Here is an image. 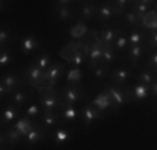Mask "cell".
Instances as JSON below:
<instances>
[{
    "label": "cell",
    "instance_id": "obj_1",
    "mask_svg": "<svg viewBox=\"0 0 157 150\" xmlns=\"http://www.w3.org/2000/svg\"><path fill=\"white\" fill-rule=\"evenodd\" d=\"M39 103L44 112H55L60 108L62 100H60V90L50 88V87H42L39 88Z\"/></svg>",
    "mask_w": 157,
    "mask_h": 150
},
{
    "label": "cell",
    "instance_id": "obj_2",
    "mask_svg": "<svg viewBox=\"0 0 157 150\" xmlns=\"http://www.w3.org/2000/svg\"><path fill=\"white\" fill-rule=\"evenodd\" d=\"M109 92L110 99H112V103H114V112H119L125 103H130L132 102V90L129 87H115L112 84H107L104 87Z\"/></svg>",
    "mask_w": 157,
    "mask_h": 150
},
{
    "label": "cell",
    "instance_id": "obj_3",
    "mask_svg": "<svg viewBox=\"0 0 157 150\" xmlns=\"http://www.w3.org/2000/svg\"><path fill=\"white\" fill-rule=\"evenodd\" d=\"M60 100L65 105H75L85 100V88L82 84H67L60 90Z\"/></svg>",
    "mask_w": 157,
    "mask_h": 150
},
{
    "label": "cell",
    "instance_id": "obj_4",
    "mask_svg": "<svg viewBox=\"0 0 157 150\" xmlns=\"http://www.w3.org/2000/svg\"><path fill=\"white\" fill-rule=\"evenodd\" d=\"M102 40L99 39V33L97 30H92L90 32V42H89V52H87V62L89 67H95L99 63H102Z\"/></svg>",
    "mask_w": 157,
    "mask_h": 150
},
{
    "label": "cell",
    "instance_id": "obj_5",
    "mask_svg": "<svg viewBox=\"0 0 157 150\" xmlns=\"http://www.w3.org/2000/svg\"><path fill=\"white\" fill-rule=\"evenodd\" d=\"M115 17H124V12L119 10V7L115 5V2L97 3V20L100 22V25L114 22Z\"/></svg>",
    "mask_w": 157,
    "mask_h": 150
},
{
    "label": "cell",
    "instance_id": "obj_6",
    "mask_svg": "<svg viewBox=\"0 0 157 150\" xmlns=\"http://www.w3.org/2000/svg\"><path fill=\"white\" fill-rule=\"evenodd\" d=\"M67 70L65 63L62 62H52V65L45 70V77H44V87L57 88V82L60 80L62 73Z\"/></svg>",
    "mask_w": 157,
    "mask_h": 150
},
{
    "label": "cell",
    "instance_id": "obj_7",
    "mask_svg": "<svg viewBox=\"0 0 157 150\" xmlns=\"http://www.w3.org/2000/svg\"><path fill=\"white\" fill-rule=\"evenodd\" d=\"M42 40L35 35V33H25L24 37H20L18 40V52L24 55H32L33 52L42 48Z\"/></svg>",
    "mask_w": 157,
    "mask_h": 150
},
{
    "label": "cell",
    "instance_id": "obj_8",
    "mask_svg": "<svg viewBox=\"0 0 157 150\" xmlns=\"http://www.w3.org/2000/svg\"><path fill=\"white\" fill-rule=\"evenodd\" d=\"M44 77H45V72L40 70L33 62L24 70V78L27 82V85H30V88H37V90L42 88L44 87Z\"/></svg>",
    "mask_w": 157,
    "mask_h": 150
},
{
    "label": "cell",
    "instance_id": "obj_9",
    "mask_svg": "<svg viewBox=\"0 0 157 150\" xmlns=\"http://www.w3.org/2000/svg\"><path fill=\"white\" fill-rule=\"evenodd\" d=\"M121 28H122V25L114 20V22H109V24H102L100 28L97 30V33H99V39L102 40V43L114 45L115 39H117V33Z\"/></svg>",
    "mask_w": 157,
    "mask_h": 150
},
{
    "label": "cell",
    "instance_id": "obj_10",
    "mask_svg": "<svg viewBox=\"0 0 157 150\" xmlns=\"http://www.w3.org/2000/svg\"><path fill=\"white\" fill-rule=\"evenodd\" d=\"M48 135H50V132H48L47 127H44L40 122H35L33 129L24 137V142H25V145H27V147H33V145L44 142Z\"/></svg>",
    "mask_w": 157,
    "mask_h": 150
},
{
    "label": "cell",
    "instance_id": "obj_11",
    "mask_svg": "<svg viewBox=\"0 0 157 150\" xmlns=\"http://www.w3.org/2000/svg\"><path fill=\"white\" fill-rule=\"evenodd\" d=\"M0 84L5 85L7 88H9V92H15V90L22 88L24 85H27V82H25L24 75L22 73H17V72H3L2 73V78H0Z\"/></svg>",
    "mask_w": 157,
    "mask_h": 150
},
{
    "label": "cell",
    "instance_id": "obj_12",
    "mask_svg": "<svg viewBox=\"0 0 157 150\" xmlns=\"http://www.w3.org/2000/svg\"><path fill=\"white\" fill-rule=\"evenodd\" d=\"M30 85H24L22 88H18L15 90V92H12L9 95V100H10V103L12 105H15L17 108H25L29 105V100L32 99V90L29 88Z\"/></svg>",
    "mask_w": 157,
    "mask_h": 150
},
{
    "label": "cell",
    "instance_id": "obj_13",
    "mask_svg": "<svg viewBox=\"0 0 157 150\" xmlns=\"http://www.w3.org/2000/svg\"><path fill=\"white\" fill-rule=\"evenodd\" d=\"M130 77H132V72H130L129 67L125 65H121V67H115V69L110 70V84L115 85V87H125L127 82L130 80Z\"/></svg>",
    "mask_w": 157,
    "mask_h": 150
},
{
    "label": "cell",
    "instance_id": "obj_14",
    "mask_svg": "<svg viewBox=\"0 0 157 150\" xmlns=\"http://www.w3.org/2000/svg\"><path fill=\"white\" fill-rule=\"evenodd\" d=\"M78 117L82 118V123H84V127H90L94 122L97 120H100L104 117V112H100L97 107H94L92 103H85L84 107L80 108V115Z\"/></svg>",
    "mask_w": 157,
    "mask_h": 150
},
{
    "label": "cell",
    "instance_id": "obj_15",
    "mask_svg": "<svg viewBox=\"0 0 157 150\" xmlns=\"http://www.w3.org/2000/svg\"><path fill=\"white\" fill-rule=\"evenodd\" d=\"M20 117H22V115H20V108H17L15 105L9 103V105H7V107L2 110V129L12 127Z\"/></svg>",
    "mask_w": 157,
    "mask_h": 150
},
{
    "label": "cell",
    "instance_id": "obj_16",
    "mask_svg": "<svg viewBox=\"0 0 157 150\" xmlns=\"http://www.w3.org/2000/svg\"><path fill=\"white\" fill-rule=\"evenodd\" d=\"M2 145L5 147V145H9V147H13V145L20 144V142H24V137H22V133L18 132L17 129H13V127H7V129H2Z\"/></svg>",
    "mask_w": 157,
    "mask_h": 150
},
{
    "label": "cell",
    "instance_id": "obj_17",
    "mask_svg": "<svg viewBox=\"0 0 157 150\" xmlns=\"http://www.w3.org/2000/svg\"><path fill=\"white\" fill-rule=\"evenodd\" d=\"M94 107H97L100 112H105V110H110V108H114V103H112V99L109 95V92H107L105 88L102 90V92H99L97 95L92 99L90 102Z\"/></svg>",
    "mask_w": 157,
    "mask_h": 150
},
{
    "label": "cell",
    "instance_id": "obj_18",
    "mask_svg": "<svg viewBox=\"0 0 157 150\" xmlns=\"http://www.w3.org/2000/svg\"><path fill=\"white\" fill-rule=\"evenodd\" d=\"M78 17L82 22H90L97 18V3L94 2H82L78 5Z\"/></svg>",
    "mask_w": 157,
    "mask_h": 150
},
{
    "label": "cell",
    "instance_id": "obj_19",
    "mask_svg": "<svg viewBox=\"0 0 157 150\" xmlns=\"http://www.w3.org/2000/svg\"><path fill=\"white\" fill-rule=\"evenodd\" d=\"M144 55H147V48H145V45L129 47V48H127V52H125V57H127V60L130 62V65H132V67L139 65V60L144 57Z\"/></svg>",
    "mask_w": 157,
    "mask_h": 150
},
{
    "label": "cell",
    "instance_id": "obj_20",
    "mask_svg": "<svg viewBox=\"0 0 157 150\" xmlns=\"http://www.w3.org/2000/svg\"><path fill=\"white\" fill-rule=\"evenodd\" d=\"M59 114H60V120H63L65 123H72V122H75L77 117L80 115V110H77L75 105L62 103L60 108H59Z\"/></svg>",
    "mask_w": 157,
    "mask_h": 150
},
{
    "label": "cell",
    "instance_id": "obj_21",
    "mask_svg": "<svg viewBox=\"0 0 157 150\" xmlns=\"http://www.w3.org/2000/svg\"><path fill=\"white\" fill-rule=\"evenodd\" d=\"M50 137H52V142H54L55 145H63L72 138V132H70L69 129H65V127H59L54 132L50 130Z\"/></svg>",
    "mask_w": 157,
    "mask_h": 150
},
{
    "label": "cell",
    "instance_id": "obj_22",
    "mask_svg": "<svg viewBox=\"0 0 157 150\" xmlns=\"http://www.w3.org/2000/svg\"><path fill=\"white\" fill-rule=\"evenodd\" d=\"M59 122H60V114H59V110L55 112H42V115H40V123H42L44 127H47V129H54V127L59 125Z\"/></svg>",
    "mask_w": 157,
    "mask_h": 150
},
{
    "label": "cell",
    "instance_id": "obj_23",
    "mask_svg": "<svg viewBox=\"0 0 157 150\" xmlns=\"http://www.w3.org/2000/svg\"><path fill=\"white\" fill-rule=\"evenodd\" d=\"M33 125H35V120L30 118V117H27V115H22V117L18 118L12 127H13V129H17L18 132L22 133V137H25V135L33 129Z\"/></svg>",
    "mask_w": 157,
    "mask_h": 150
},
{
    "label": "cell",
    "instance_id": "obj_24",
    "mask_svg": "<svg viewBox=\"0 0 157 150\" xmlns=\"http://www.w3.org/2000/svg\"><path fill=\"white\" fill-rule=\"evenodd\" d=\"M130 90H132V102H139V100H145L151 97V88L144 84H139V82L132 85Z\"/></svg>",
    "mask_w": 157,
    "mask_h": 150
},
{
    "label": "cell",
    "instance_id": "obj_25",
    "mask_svg": "<svg viewBox=\"0 0 157 150\" xmlns=\"http://www.w3.org/2000/svg\"><path fill=\"white\" fill-rule=\"evenodd\" d=\"M152 3L151 0H139V2H130V10L134 13H137L142 18L145 13H149L152 10Z\"/></svg>",
    "mask_w": 157,
    "mask_h": 150
},
{
    "label": "cell",
    "instance_id": "obj_26",
    "mask_svg": "<svg viewBox=\"0 0 157 150\" xmlns=\"http://www.w3.org/2000/svg\"><path fill=\"white\" fill-rule=\"evenodd\" d=\"M115 58H119V55H117V50L114 48V45L104 43V47H102V65H105L107 69H110L112 62H114Z\"/></svg>",
    "mask_w": 157,
    "mask_h": 150
},
{
    "label": "cell",
    "instance_id": "obj_27",
    "mask_svg": "<svg viewBox=\"0 0 157 150\" xmlns=\"http://www.w3.org/2000/svg\"><path fill=\"white\" fill-rule=\"evenodd\" d=\"M142 30H147V32H155L157 30V12L154 9L142 17Z\"/></svg>",
    "mask_w": 157,
    "mask_h": 150
},
{
    "label": "cell",
    "instance_id": "obj_28",
    "mask_svg": "<svg viewBox=\"0 0 157 150\" xmlns=\"http://www.w3.org/2000/svg\"><path fill=\"white\" fill-rule=\"evenodd\" d=\"M129 39V47H137V45H144L145 40V32H142V28H132L127 33Z\"/></svg>",
    "mask_w": 157,
    "mask_h": 150
},
{
    "label": "cell",
    "instance_id": "obj_29",
    "mask_svg": "<svg viewBox=\"0 0 157 150\" xmlns=\"http://www.w3.org/2000/svg\"><path fill=\"white\" fill-rule=\"evenodd\" d=\"M87 33H89V28H87V25H85V22H82V20L77 22V24H74L69 30V35L72 37V39H75V40L84 39Z\"/></svg>",
    "mask_w": 157,
    "mask_h": 150
},
{
    "label": "cell",
    "instance_id": "obj_30",
    "mask_svg": "<svg viewBox=\"0 0 157 150\" xmlns=\"http://www.w3.org/2000/svg\"><path fill=\"white\" fill-rule=\"evenodd\" d=\"M155 78H157V73L155 72H152V70H149V69H142L139 73H137V82L139 84H144V85H147L149 88H151V85L155 82Z\"/></svg>",
    "mask_w": 157,
    "mask_h": 150
},
{
    "label": "cell",
    "instance_id": "obj_31",
    "mask_svg": "<svg viewBox=\"0 0 157 150\" xmlns=\"http://www.w3.org/2000/svg\"><path fill=\"white\" fill-rule=\"evenodd\" d=\"M33 63H35L40 70L45 72L48 67L52 65V54H48V52H40V54L33 58Z\"/></svg>",
    "mask_w": 157,
    "mask_h": 150
},
{
    "label": "cell",
    "instance_id": "obj_32",
    "mask_svg": "<svg viewBox=\"0 0 157 150\" xmlns=\"http://www.w3.org/2000/svg\"><path fill=\"white\" fill-rule=\"evenodd\" d=\"M114 48L117 50V54L127 52V48H129V39H127V33L124 32V28L119 30L117 39H115V42H114Z\"/></svg>",
    "mask_w": 157,
    "mask_h": 150
},
{
    "label": "cell",
    "instance_id": "obj_33",
    "mask_svg": "<svg viewBox=\"0 0 157 150\" xmlns=\"http://www.w3.org/2000/svg\"><path fill=\"white\" fill-rule=\"evenodd\" d=\"M124 22H125L127 27H130V30L132 28H142V18L137 13H134L132 10H127L124 13Z\"/></svg>",
    "mask_w": 157,
    "mask_h": 150
},
{
    "label": "cell",
    "instance_id": "obj_34",
    "mask_svg": "<svg viewBox=\"0 0 157 150\" xmlns=\"http://www.w3.org/2000/svg\"><path fill=\"white\" fill-rule=\"evenodd\" d=\"M13 62H15V57H13L12 48H10V47L2 48V52H0V67H2L3 72H5V69L9 65H12Z\"/></svg>",
    "mask_w": 157,
    "mask_h": 150
},
{
    "label": "cell",
    "instance_id": "obj_35",
    "mask_svg": "<svg viewBox=\"0 0 157 150\" xmlns=\"http://www.w3.org/2000/svg\"><path fill=\"white\" fill-rule=\"evenodd\" d=\"M90 70H92V75H94V78H95L97 82H104V80H107V78L110 77V72H109L110 69H107V67L102 65V63L92 67Z\"/></svg>",
    "mask_w": 157,
    "mask_h": 150
},
{
    "label": "cell",
    "instance_id": "obj_36",
    "mask_svg": "<svg viewBox=\"0 0 157 150\" xmlns=\"http://www.w3.org/2000/svg\"><path fill=\"white\" fill-rule=\"evenodd\" d=\"M55 13H57V17H59V20L60 22H69V20H72L74 18V9L70 5H67V7H55Z\"/></svg>",
    "mask_w": 157,
    "mask_h": 150
},
{
    "label": "cell",
    "instance_id": "obj_37",
    "mask_svg": "<svg viewBox=\"0 0 157 150\" xmlns=\"http://www.w3.org/2000/svg\"><path fill=\"white\" fill-rule=\"evenodd\" d=\"M42 107H40L39 102H30L27 105V107L24 108V115H27V117L30 118H39L40 115H42Z\"/></svg>",
    "mask_w": 157,
    "mask_h": 150
},
{
    "label": "cell",
    "instance_id": "obj_38",
    "mask_svg": "<svg viewBox=\"0 0 157 150\" xmlns=\"http://www.w3.org/2000/svg\"><path fill=\"white\" fill-rule=\"evenodd\" d=\"M13 40H15V33L12 30H9L7 27H2V30H0V47L2 48L9 47Z\"/></svg>",
    "mask_w": 157,
    "mask_h": 150
},
{
    "label": "cell",
    "instance_id": "obj_39",
    "mask_svg": "<svg viewBox=\"0 0 157 150\" xmlns=\"http://www.w3.org/2000/svg\"><path fill=\"white\" fill-rule=\"evenodd\" d=\"M82 82V70L78 67H72L67 70V84H80Z\"/></svg>",
    "mask_w": 157,
    "mask_h": 150
},
{
    "label": "cell",
    "instance_id": "obj_40",
    "mask_svg": "<svg viewBox=\"0 0 157 150\" xmlns=\"http://www.w3.org/2000/svg\"><path fill=\"white\" fill-rule=\"evenodd\" d=\"M145 69H149V70H152V72L157 73V50H149L147 52Z\"/></svg>",
    "mask_w": 157,
    "mask_h": 150
},
{
    "label": "cell",
    "instance_id": "obj_41",
    "mask_svg": "<svg viewBox=\"0 0 157 150\" xmlns=\"http://www.w3.org/2000/svg\"><path fill=\"white\" fill-rule=\"evenodd\" d=\"M145 48L149 50H157V30L155 32H147L145 33Z\"/></svg>",
    "mask_w": 157,
    "mask_h": 150
},
{
    "label": "cell",
    "instance_id": "obj_42",
    "mask_svg": "<svg viewBox=\"0 0 157 150\" xmlns=\"http://www.w3.org/2000/svg\"><path fill=\"white\" fill-rule=\"evenodd\" d=\"M0 95H2V99H5V97H9V95H10L9 88H7L5 85H2V84H0Z\"/></svg>",
    "mask_w": 157,
    "mask_h": 150
},
{
    "label": "cell",
    "instance_id": "obj_43",
    "mask_svg": "<svg viewBox=\"0 0 157 150\" xmlns=\"http://www.w3.org/2000/svg\"><path fill=\"white\" fill-rule=\"evenodd\" d=\"M151 95L154 97V99H157V78H155V82L151 85Z\"/></svg>",
    "mask_w": 157,
    "mask_h": 150
},
{
    "label": "cell",
    "instance_id": "obj_44",
    "mask_svg": "<svg viewBox=\"0 0 157 150\" xmlns=\"http://www.w3.org/2000/svg\"><path fill=\"white\" fill-rule=\"evenodd\" d=\"M54 3H55V7H67L72 2H69V0H59V2H54Z\"/></svg>",
    "mask_w": 157,
    "mask_h": 150
},
{
    "label": "cell",
    "instance_id": "obj_45",
    "mask_svg": "<svg viewBox=\"0 0 157 150\" xmlns=\"http://www.w3.org/2000/svg\"><path fill=\"white\" fill-rule=\"evenodd\" d=\"M154 10L157 12V2H154Z\"/></svg>",
    "mask_w": 157,
    "mask_h": 150
},
{
    "label": "cell",
    "instance_id": "obj_46",
    "mask_svg": "<svg viewBox=\"0 0 157 150\" xmlns=\"http://www.w3.org/2000/svg\"><path fill=\"white\" fill-rule=\"evenodd\" d=\"M3 150H5V148H3Z\"/></svg>",
    "mask_w": 157,
    "mask_h": 150
}]
</instances>
